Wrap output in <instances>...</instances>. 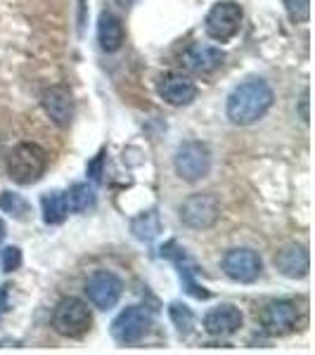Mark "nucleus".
<instances>
[{
	"label": "nucleus",
	"mask_w": 315,
	"mask_h": 355,
	"mask_svg": "<svg viewBox=\"0 0 315 355\" xmlns=\"http://www.w3.org/2000/svg\"><path fill=\"white\" fill-rule=\"evenodd\" d=\"M273 88L266 81H261V78L244 81L228 97V119L235 125H251L266 116L268 110L273 107Z\"/></svg>",
	"instance_id": "nucleus-1"
},
{
	"label": "nucleus",
	"mask_w": 315,
	"mask_h": 355,
	"mask_svg": "<svg viewBox=\"0 0 315 355\" xmlns=\"http://www.w3.org/2000/svg\"><path fill=\"white\" fill-rule=\"evenodd\" d=\"M48 154L36 142H22L17 145L8 159V173L19 185H31L45 173Z\"/></svg>",
	"instance_id": "nucleus-2"
},
{
	"label": "nucleus",
	"mask_w": 315,
	"mask_h": 355,
	"mask_svg": "<svg viewBox=\"0 0 315 355\" xmlns=\"http://www.w3.org/2000/svg\"><path fill=\"white\" fill-rule=\"evenodd\" d=\"M93 324V315H90L88 303H83L76 296L62 299L55 306L53 313V327L57 334L67 336V339H81L85 331Z\"/></svg>",
	"instance_id": "nucleus-3"
},
{
	"label": "nucleus",
	"mask_w": 315,
	"mask_h": 355,
	"mask_svg": "<svg viewBox=\"0 0 315 355\" xmlns=\"http://www.w3.org/2000/svg\"><path fill=\"white\" fill-rule=\"evenodd\" d=\"M239 26H242V8L235 0H221V3H216L209 10L204 21L206 36L219 43H228L230 38L237 36Z\"/></svg>",
	"instance_id": "nucleus-4"
},
{
	"label": "nucleus",
	"mask_w": 315,
	"mask_h": 355,
	"mask_svg": "<svg viewBox=\"0 0 315 355\" xmlns=\"http://www.w3.org/2000/svg\"><path fill=\"white\" fill-rule=\"evenodd\" d=\"M173 166H176V173H178L182 180H187V182L202 180V178L209 175V171H211L209 147L197 140L182 142L178 150H176Z\"/></svg>",
	"instance_id": "nucleus-5"
},
{
	"label": "nucleus",
	"mask_w": 315,
	"mask_h": 355,
	"mask_svg": "<svg viewBox=\"0 0 315 355\" xmlns=\"http://www.w3.org/2000/svg\"><path fill=\"white\" fill-rule=\"evenodd\" d=\"M221 218V204L214 194H192L180 206V220L190 230H209Z\"/></svg>",
	"instance_id": "nucleus-6"
},
{
	"label": "nucleus",
	"mask_w": 315,
	"mask_h": 355,
	"mask_svg": "<svg viewBox=\"0 0 315 355\" xmlns=\"http://www.w3.org/2000/svg\"><path fill=\"white\" fill-rule=\"evenodd\" d=\"M152 324V313L142 306H128L112 322V334L119 343H137Z\"/></svg>",
	"instance_id": "nucleus-7"
},
{
	"label": "nucleus",
	"mask_w": 315,
	"mask_h": 355,
	"mask_svg": "<svg viewBox=\"0 0 315 355\" xmlns=\"http://www.w3.org/2000/svg\"><path fill=\"white\" fill-rule=\"evenodd\" d=\"M124 291V282L110 270H97L85 282V294H88L90 303L100 311H110L119 303Z\"/></svg>",
	"instance_id": "nucleus-8"
},
{
	"label": "nucleus",
	"mask_w": 315,
	"mask_h": 355,
	"mask_svg": "<svg viewBox=\"0 0 315 355\" xmlns=\"http://www.w3.org/2000/svg\"><path fill=\"white\" fill-rule=\"evenodd\" d=\"M261 324L266 334L287 336L299 327V306L294 301H273L261 313Z\"/></svg>",
	"instance_id": "nucleus-9"
},
{
	"label": "nucleus",
	"mask_w": 315,
	"mask_h": 355,
	"mask_svg": "<svg viewBox=\"0 0 315 355\" xmlns=\"http://www.w3.org/2000/svg\"><path fill=\"white\" fill-rule=\"evenodd\" d=\"M223 270H225L228 277L235 279V282L249 284L259 279L263 263H261V256L256 254L254 249H232V251H228L225 259H223Z\"/></svg>",
	"instance_id": "nucleus-10"
},
{
	"label": "nucleus",
	"mask_w": 315,
	"mask_h": 355,
	"mask_svg": "<svg viewBox=\"0 0 315 355\" xmlns=\"http://www.w3.org/2000/svg\"><path fill=\"white\" fill-rule=\"evenodd\" d=\"M180 62L190 73H202V76H206V73H214L216 69L223 67V62H225V53H223L221 48H216V45L194 43L185 50V53H182Z\"/></svg>",
	"instance_id": "nucleus-11"
},
{
	"label": "nucleus",
	"mask_w": 315,
	"mask_h": 355,
	"mask_svg": "<svg viewBox=\"0 0 315 355\" xmlns=\"http://www.w3.org/2000/svg\"><path fill=\"white\" fill-rule=\"evenodd\" d=\"M41 105L45 114L53 119L55 125L60 128H69L71 125V119H74V100H71V93L65 88V85H53L48 88L41 97Z\"/></svg>",
	"instance_id": "nucleus-12"
},
{
	"label": "nucleus",
	"mask_w": 315,
	"mask_h": 355,
	"mask_svg": "<svg viewBox=\"0 0 315 355\" xmlns=\"http://www.w3.org/2000/svg\"><path fill=\"white\" fill-rule=\"evenodd\" d=\"M159 95L171 107H185L197 97V85L185 73H166L159 81Z\"/></svg>",
	"instance_id": "nucleus-13"
},
{
	"label": "nucleus",
	"mask_w": 315,
	"mask_h": 355,
	"mask_svg": "<svg viewBox=\"0 0 315 355\" xmlns=\"http://www.w3.org/2000/svg\"><path fill=\"white\" fill-rule=\"evenodd\" d=\"M244 318L239 313V308L230 306V303H223V306L211 308L204 315V329L214 336H230L235 331H239Z\"/></svg>",
	"instance_id": "nucleus-14"
},
{
	"label": "nucleus",
	"mask_w": 315,
	"mask_h": 355,
	"mask_svg": "<svg viewBox=\"0 0 315 355\" xmlns=\"http://www.w3.org/2000/svg\"><path fill=\"white\" fill-rule=\"evenodd\" d=\"M164 256H169V259L176 263V268H178V275H180V282H182V287H185L187 294H192L194 299H209V296H211L209 291H206L202 284L194 282V272H197V266H194V263L187 259L185 249H180V246H176V242H171V244H166Z\"/></svg>",
	"instance_id": "nucleus-15"
},
{
	"label": "nucleus",
	"mask_w": 315,
	"mask_h": 355,
	"mask_svg": "<svg viewBox=\"0 0 315 355\" xmlns=\"http://www.w3.org/2000/svg\"><path fill=\"white\" fill-rule=\"evenodd\" d=\"M275 268L289 279H301L308 275L311 261H308V251L299 244H287L275 254Z\"/></svg>",
	"instance_id": "nucleus-16"
},
{
	"label": "nucleus",
	"mask_w": 315,
	"mask_h": 355,
	"mask_svg": "<svg viewBox=\"0 0 315 355\" xmlns=\"http://www.w3.org/2000/svg\"><path fill=\"white\" fill-rule=\"evenodd\" d=\"M97 41L105 53H117L124 43V24L114 12H102L97 21Z\"/></svg>",
	"instance_id": "nucleus-17"
},
{
	"label": "nucleus",
	"mask_w": 315,
	"mask_h": 355,
	"mask_svg": "<svg viewBox=\"0 0 315 355\" xmlns=\"http://www.w3.org/2000/svg\"><path fill=\"white\" fill-rule=\"evenodd\" d=\"M41 206H43V220L48 223V225H60V223H65L67 214H69L67 194H62L57 190L43 194Z\"/></svg>",
	"instance_id": "nucleus-18"
},
{
	"label": "nucleus",
	"mask_w": 315,
	"mask_h": 355,
	"mask_svg": "<svg viewBox=\"0 0 315 355\" xmlns=\"http://www.w3.org/2000/svg\"><path fill=\"white\" fill-rule=\"evenodd\" d=\"M130 230H133V234L140 242H154V239L159 237V232H162V218H159V214L154 209L145 211V214L133 218Z\"/></svg>",
	"instance_id": "nucleus-19"
},
{
	"label": "nucleus",
	"mask_w": 315,
	"mask_h": 355,
	"mask_svg": "<svg viewBox=\"0 0 315 355\" xmlns=\"http://www.w3.org/2000/svg\"><path fill=\"white\" fill-rule=\"evenodd\" d=\"M67 202H69V209L71 211H76V214H85V211L95 206V190L88 185V182H78V185L71 187Z\"/></svg>",
	"instance_id": "nucleus-20"
},
{
	"label": "nucleus",
	"mask_w": 315,
	"mask_h": 355,
	"mask_svg": "<svg viewBox=\"0 0 315 355\" xmlns=\"http://www.w3.org/2000/svg\"><path fill=\"white\" fill-rule=\"evenodd\" d=\"M0 211H5V214H10L12 218L17 220H24L28 214H31V206L22 194L17 192H3L0 194Z\"/></svg>",
	"instance_id": "nucleus-21"
},
{
	"label": "nucleus",
	"mask_w": 315,
	"mask_h": 355,
	"mask_svg": "<svg viewBox=\"0 0 315 355\" xmlns=\"http://www.w3.org/2000/svg\"><path fill=\"white\" fill-rule=\"evenodd\" d=\"M171 313V320H173V324L178 327V334L180 336H187L194 327V315L187 306H182V303H171L169 308Z\"/></svg>",
	"instance_id": "nucleus-22"
},
{
	"label": "nucleus",
	"mask_w": 315,
	"mask_h": 355,
	"mask_svg": "<svg viewBox=\"0 0 315 355\" xmlns=\"http://www.w3.org/2000/svg\"><path fill=\"white\" fill-rule=\"evenodd\" d=\"M282 3L291 21H296V24L308 21V17H311V0H282Z\"/></svg>",
	"instance_id": "nucleus-23"
},
{
	"label": "nucleus",
	"mask_w": 315,
	"mask_h": 355,
	"mask_svg": "<svg viewBox=\"0 0 315 355\" xmlns=\"http://www.w3.org/2000/svg\"><path fill=\"white\" fill-rule=\"evenodd\" d=\"M0 263H3L5 272H12L22 266V251L17 246H8V249L0 251Z\"/></svg>",
	"instance_id": "nucleus-24"
},
{
	"label": "nucleus",
	"mask_w": 315,
	"mask_h": 355,
	"mask_svg": "<svg viewBox=\"0 0 315 355\" xmlns=\"http://www.w3.org/2000/svg\"><path fill=\"white\" fill-rule=\"evenodd\" d=\"M102 162H105V152H100L93 162L88 164V175L93 178V180H100L102 178Z\"/></svg>",
	"instance_id": "nucleus-25"
},
{
	"label": "nucleus",
	"mask_w": 315,
	"mask_h": 355,
	"mask_svg": "<svg viewBox=\"0 0 315 355\" xmlns=\"http://www.w3.org/2000/svg\"><path fill=\"white\" fill-rule=\"evenodd\" d=\"M8 289L10 287H0V315L8 311V306H10V303H8Z\"/></svg>",
	"instance_id": "nucleus-26"
},
{
	"label": "nucleus",
	"mask_w": 315,
	"mask_h": 355,
	"mask_svg": "<svg viewBox=\"0 0 315 355\" xmlns=\"http://www.w3.org/2000/svg\"><path fill=\"white\" fill-rule=\"evenodd\" d=\"M301 119L308 123V90L303 93V100H301Z\"/></svg>",
	"instance_id": "nucleus-27"
},
{
	"label": "nucleus",
	"mask_w": 315,
	"mask_h": 355,
	"mask_svg": "<svg viewBox=\"0 0 315 355\" xmlns=\"http://www.w3.org/2000/svg\"><path fill=\"white\" fill-rule=\"evenodd\" d=\"M3 239H5V223L0 220V242H3Z\"/></svg>",
	"instance_id": "nucleus-28"
},
{
	"label": "nucleus",
	"mask_w": 315,
	"mask_h": 355,
	"mask_svg": "<svg viewBox=\"0 0 315 355\" xmlns=\"http://www.w3.org/2000/svg\"><path fill=\"white\" fill-rule=\"evenodd\" d=\"M0 150H3V137H0Z\"/></svg>",
	"instance_id": "nucleus-29"
}]
</instances>
